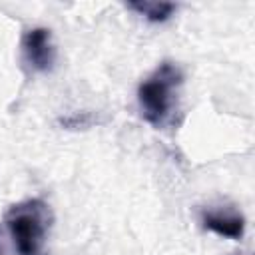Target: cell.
<instances>
[{"mask_svg": "<svg viewBox=\"0 0 255 255\" xmlns=\"http://www.w3.org/2000/svg\"><path fill=\"white\" fill-rule=\"evenodd\" d=\"M183 72L175 62H161L137 88V104L141 116L153 128L173 124L179 110V92Z\"/></svg>", "mask_w": 255, "mask_h": 255, "instance_id": "6da1fadb", "label": "cell"}, {"mask_svg": "<svg viewBox=\"0 0 255 255\" xmlns=\"http://www.w3.org/2000/svg\"><path fill=\"white\" fill-rule=\"evenodd\" d=\"M54 215L42 199H26L10 205L4 223L20 255H42Z\"/></svg>", "mask_w": 255, "mask_h": 255, "instance_id": "7a4b0ae2", "label": "cell"}, {"mask_svg": "<svg viewBox=\"0 0 255 255\" xmlns=\"http://www.w3.org/2000/svg\"><path fill=\"white\" fill-rule=\"evenodd\" d=\"M22 54L34 72H50L56 64V46L48 28H32L22 36Z\"/></svg>", "mask_w": 255, "mask_h": 255, "instance_id": "3957f363", "label": "cell"}, {"mask_svg": "<svg viewBox=\"0 0 255 255\" xmlns=\"http://www.w3.org/2000/svg\"><path fill=\"white\" fill-rule=\"evenodd\" d=\"M201 223L207 231H213L227 239H241L245 231V217L235 207H215L201 213Z\"/></svg>", "mask_w": 255, "mask_h": 255, "instance_id": "277c9868", "label": "cell"}, {"mask_svg": "<svg viewBox=\"0 0 255 255\" xmlns=\"http://www.w3.org/2000/svg\"><path fill=\"white\" fill-rule=\"evenodd\" d=\"M128 8L135 10L137 14L145 16L149 22H165L173 12H175V4L173 2H157V0H135V2H128Z\"/></svg>", "mask_w": 255, "mask_h": 255, "instance_id": "5b68a950", "label": "cell"}, {"mask_svg": "<svg viewBox=\"0 0 255 255\" xmlns=\"http://www.w3.org/2000/svg\"><path fill=\"white\" fill-rule=\"evenodd\" d=\"M0 255H2V247H0Z\"/></svg>", "mask_w": 255, "mask_h": 255, "instance_id": "8992f818", "label": "cell"}]
</instances>
